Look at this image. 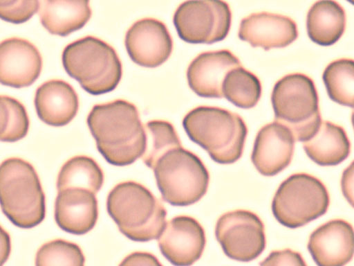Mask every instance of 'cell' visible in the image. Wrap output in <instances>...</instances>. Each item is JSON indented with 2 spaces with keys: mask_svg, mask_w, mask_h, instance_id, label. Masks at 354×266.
<instances>
[{
  "mask_svg": "<svg viewBox=\"0 0 354 266\" xmlns=\"http://www.w3.org/2000/svg\"><path fill=\"white\" fill-rule=\"evenodd\" d=\"M86 122L97 150L109 163L128 166L143 155L147 135L133 104L118 99L95 105Z\"/></svg>",
  "mask_w": 354,
  "mask_h": 266,
  "instance_id": "obj_1",
  "label": "cell"
},
{
  "mask_svg": "<svg viewBox=\"0 0 354 266\" xmlns=\"http://www.w3.org/2000/svg\"><path fill=\"white\" fill-rule=\"evenodd\" d=\"M183 126L190 140L215 162L229 164L241 158L248 129L239 114L217 107L199 106L185 116Z\"/></svg>",
  "mask_w": 354,
  "mask_h": 266,
  "instance_id": "obj_2",
  "label": "cell"
},
{
  "mask_svg": "<svg viewBox=\"0 0 354 266\" xmlns=\"http://www.w3.org/2000/svg\"><path fill=\"white\" fill-rule=\"evenodd\" d=\"M106 209L119 231L133 241L158 239L166 224L162 204L148 188L133 181L120 182L111 189Z\"/></svg>",
  "mask_w": 354,
  "mask_h": 266,
  "instance_id": "obj_3",
  "label": "cell"
},
{
  "mask_svg": "<svg viewBox=\"0 0 354 266\" xmlns=\"http://www.w3.org/2000/svg\"><path fill=\"white\" fill-rule=\"evenodd\" d=\"M0 206L19 228L30 229L44 220L45 195L36 170L28 161L12 157L0 164Z\"/></svg>",
  "mask_w": 354,
  "mask_h": 266,
  "instance_id": "obj_4",
  "label": "cell"
},
{
  "mask_svg": "<svg viewBox=\"0 0 354 266\" xmlns=\"http://www.w3.org/2000/svg\"><path fill=\"white\" fill-rule=\"evenodd\" d=\"M62 60L66 73L91 95L114 90L122 78V64L115 49L93 36L68 44Z\"/></svg>",
  "mask_w": 354,
  "mask_h": 266,
  "instance_id": "obj_5",
  "label": "cell"
},
{
  "mask_svg": "<svg viewBox=\"0 0 354 266\" xmlns=\"http://www.w3.org/2000/svg\"><path fill=\"white\" fill-rule=\"evenodd\" d=\"M271 102L274 121L287 127L297 141L305 142L317 132L322 117L313 80L303 73H291L274 85Z\"/></svg>",
  "mask_w": 354,
  "mask_h": 266,
  "instance_id": "obj_6",
  "label": "cell"
},
{
  "mask_svg": "<svg viewBox=\"0 0 354 266\" xmlns=\"http://www.w3.org/2000/svg\"><path fill=\"white\" fill-rule=\"evenodd\" d=\"M151 169L162 200L172 206L193 204L207 190L209 175L205 166L181 145L165 151Z\"/></svg>",
  "mask_w": 354,
  "mask_h": 266,
  "instance_id": "obj_7",
  "label": "cell"
},
{
  "mask_svg": "<svg viewBox=\"0 0 354 266\" xmlns=\"http://www.w3.org/2000/svg\"><path fill=\"white\" fill-rule=\"evenodd\" d=\"M329 202L328 190L319 179L296 173L279 186L272 202V211L280 224L295 229L325 214Z\"/></svg>",
  "mask_w": 354,
  "mask_h": 266,
  "instance_id": "obj_8",
  "label": "cell"
},
{
  "mask_svg": "<svg viewBox=\"0 0 354 266\" xmlns=\"http://www.w3.org/2000/svg\"><path fill=\"white\" fill-rule=\"evenodd\" d=\"M232 14L223 1H187L176 10L173 21L179 37L191 44L223 40L230 29Z\"/></svg>",
  "mask_w": 354,
  "mask_h": 266,
  "instance_id": "obj_9",
  "label": "cell"
},
{
  "mask_svg": "<svg viewBox=\"0 0 354 266\" xmlns=\"http://www.w3.org/2000/svg\"><path fill=\"white\" fill-rule=\"evenodd\" d=\"M215 236L225 254L231 259L249 262L256 259L266 245L264 226L259 216L246 210L222 215Z\"/></svg>",
  "mask_w": 354,
  "mask_h": 266,
  "instance_id": "obj_10",
  "label": "cell"
},
{
  "mask_svg": "<svg viewBox=\"0 0 354 266\" xmlns=\"http://www.w3.org/2000/svg\"><path fill=\"white\" fill-rule=\"evenodd\" d=\"M158 242L160 252L171 264L191 266L201 257L206 238L196 219L179 215L166 222Z\"/></svg>",
  "mask_w": 354,
  "mask_h": 266,
  "instance_id": "obj_11",
  "label": "cell"
},
{
  "mask_svg": "<svg viewBox=\"0 0 354 266\" xmlns=\"http://www.w3.org/2000/svg\"><path fill=\"white\" fill-rule=\"evenodd\" d=\"M124 44L131 60L147 68H155L164 63L173 48L166 26L153 18H144L133 23L126 33Z\"/></svg>",
  "mask_w": 354,
  "mask_h": 266,
  "instance_id": "obj_12",
  "label": "cell"
},
{
  "mask_svg": "<svg viewBox=\"0 0 354 266\" xmlns=\"http://www.w3.org/2000/svg\"><path fill=\"white\" fill-rule=\"evenodd\" d=\"M42 58L28 40L12 37L0 42V83L14 88L31 85L39 78Z\"/></svg>",
  "mask_w": 354,
  "mask_h": 266,
  "instance_id": "obj_13",
  "label": "cell"
},
{
  "mask_svg": "<svg viewBox=\"0 0 354 266\" xmlns=\"http://www.w3.org/2000/svg\"><path fill=\"white\" fill-rule=\"evenodd\" d=\"M292 132L275 121L263 126L258 132L251 160L264 176H274L290 163L295 149Z\"/></svg>",
  "mask_w": 354,
  "mask_h": 266,
  "instance_id": "obj_14",
  "label": "cell"
},
{
  "mask_svg": "<svg viewBox=\"0 0 354 266\" xmlns=\"http://www.w3.org/2000/svg\"><path fill=\"white\" fill-rule=\"evenodd\" d=\"M308 249L317 266H344L353 255L352 225L342 219L324 223L311 233Z\"/></svg>",
  "mask_w": 354,
  "mask_h": 266,
  "instance_id": "obj_15",
  "label": "cell"
},
{
  "mask_svg": "<svg viewBox=\"0 0 354 266\" xmlns=\"http://www.w3.org/2000/svg\"><path fill=\"white\" fill-rule=\"evenodd\" d=\"M241 66L239 58L228 50L204 52L189 64L187 82L190 89L201 97L221 98L226 75Z\"/></svg>",
  "mask_w": 354,
  "mask_h": 266,
  "instance_id": "obj_16",
  "label": "cell"
},
{
  "mask_svg": "<svg viewBox=\"0 0 354 266\" xmlns=\"http://www.w3.org/2000/svg\"><path fill=\"white\" fill-rule=\"evenodd\" d=\"M239 37L252 47L265 51L283 48L298 36L296 23L291 18L267 12L252 13L241 21Z\"/></svg>",
  "mask_w": 354,
  "mask_h": 266,
  "instance_id": "obj_17",
  "label": "cell"
},
{
  "mask_svg": "<svg viewBox=\"0 0 354 266\" xmlns=\"http://www.w3.org/2000/svg\"><path fill=\"white\" fill-rule=\"evenodd\" d=\"M97 218V200L93 192L80 188L58 192L55 220L63 231L75 235L85 234L95 227Z\"/></svg>",
  "mask_w": 354,
  "mask_h": 266,
  "instance_id": "obj_18",
  "label": "cell"
},
{
  "mask_svg": "<svg viewBox=\"0 0 354 266\" xmlns=\"http://www.w3.org/2000/svg\"><path fill=\"white\" fill-rule=\"evenodd\" d=\"M34 103L37 114L44 123L55 127L69 123L79 107L78 96L68 82L50 80L36 91Z\"/></svg>",
  "mask_w": 354,
  "mask_h": 266,
  "instance_id": "obj_19",
  "label": "cell"
},
{
  "mask_svg": "<svg viewBox=\"0 0 354 266\" xmlns=\"http://www.w3.org/2000/svg\"><path fill=\"white\" fill-rule=\"evenodd\" d=\"M43 26L51 34L66 36L82 28L92 14L88 1H39Z\"/></svg>",
  "mask_w": 354,
  "mask_h": 266,
  "instance_id": "obj_20",
  "label": "cell"
},
{
  "mask_svg": "<svg viewBox=\"0 0 354 266\" xmlns=\"http://www.w3.org/2000/svg\"><path fill=\"white\" fill-rule=\"evenodd\" d=\"M307 156L322 166H336L351 152V143L344 129L329 121H322L316 134L303 142Z\"/></svg>",
  "mask_w": 354,
  "mask_h": 266,
  "instance_id": "obj_21",
  "label": "cell"
},
{
  "mask_svg": "<svg viewBox=\"0 0 354 266\" xmlns=\"http://www.w3.org/2000/svg\"><path fill=\"white\" fill-rule=\"evenodd\" d=\"M346 24L344 9L335 1H318L307 14L308 35L321 46H330L337 42L345 30Z\"/></svg>",
  "mask_w": 354,
  "mask_h": 266,
  "instance_id": "obj_22",
  "label": "cell"
},
{
  "mask_svg": "<svg viewBox=\"0 0 354 266\" xmlns=\"http://www.w3.org/2000/svg\"><path fill=\"white\" fill-rule=\"evenodd\" d=\"M104 179L102 170L93 159L75 156L62 166L57 176V189L59 192L69 188H80L95 194L102 188Z\"/></svg>",
  "mask_w": 354,
  "mask_h": 266,
  "instance_id": "obj_23",
  "label": "cell"
},
{
  "mask_svg": "<svg viewBox=\"0 0 354 266\" xmlns=\"http://www.w3.org/2000/svg\"><path fill=\"white\" fill-rule=\"evenodd\" d=\"M222 91L223 97L235 106L249 109L260 99L261 84L254 74L241 66L226 75Z\"/></svg>",
  "mask_w": 354,
  "mask_h": 266,
  "instance_id": "obj_24",
  "label": "cell"
},
{
  "mask_svg": "<svg viewBox=\"0 0 354 266\" xmlns=\"http://www.w3.org/2000/svg\"><path fill=\"white\" fill-rule=\"evenodd\" d=\"M322 78L333 101L353 107L354 64L352 59L342 58L330 62L326 67Z\"/></svg>",
  "mask_w": 354,
  "mask_h": 266,
  "instance_id": "obj_25",
  "label": "cell"
},
{
  "mask_svg": "<svg viewBox=\"0 0 354 266\" xmlns=\"http://www.w3.org/2000/svg\"><path fill=\"white\" fill-rule=\"evenodd\" d=\"M28 128L24 106L14 98L0 96V141H19L26 136Z\"/></svg>",
  "mask_w": 354,
  "mask_h": 266,
  "instance_id": "obj_26",
  "label": "cell"
},
{
  "mask_svg": "<svg viewBox=\"0 0 354 266\" xmlns=\"http://www.w3.org/2000/svg\"><path fill=\"white\" fill-rule=\"evenodd\" d=\"M144 127L147 145L142 159L145 164L151 168L160 155L172 147L180 145L181 143L175 128L168 121H150Z\"/></svg>",
  "mask_w": 354,
  "mask_h": 266,
  "instance_id": "obj_27",
  "label": "cell"
},
{
  "mask_svg": "<svg viewBox=\"0 0 354 266\" xmlns=\"http://www.w3.org/2000/svg\"><path fill=\"white\" fill-rule=\"evenodd\" d=\"M85 257L75 243L53 240L44 244L37 251L35 266H84Z\"/></svg>",
  "mask_w": 354,
  "mask_h": 266,
  "instance_id": "obj_28",
  "label": "cell"
},
{
  "mask_svg": "<svg viewBox=\"0 0 354 266\" xmlns=\"http://www.w3.org/2000/svg\"><path fill=\"white\" fill-rule=\"evenodd\" d=\"M39 1H0V19L13 24H21L29 20L38 12Z\"/></svg>",
  "mask_w": 354,
  "mask_h": 266,
  "instance_id": "obj_29",
  "label": "cell"
},
{
  "mask_svg": "<svg viewBox=\"0 0 354 266\" xmlns=\"http://www.w3.org/2000/svg\"><path fill=\"white\" fill-rule=\"evenodd\" d=\"M259 266H307L300 253L290 249L273 251Z\"/></svg>",
  "mask_w": 354,
  "mask_h": 266,
  "instance_id": "obj_30",
  "label": "cell"
},
{
  "mask_svg": "<svg viewBox=\"0 0 354 266\" xmlns=\"http://www.w3.org/2000/svg\"><path fill=\"white\" fill-rule=\"evenodd\" d=\"M118 266H163L152 254L135 251L127 255Z\"/></svg>",
  "mask_w": 354,
  "mask_h": 266,
  "instance_id": "obj_31",
  "label": "cell"
},
{
  "mask_svg": "<svg viewBox=\"0 0 354 266\" xmlns=\"http://www.w3.org/2000/svg\"><path fill=\"white\" fill-rule=\"evenodd\" d=\"M11 251V241L8 233L0 225V266L7 261Z\"/></svg>",
  "mask_w": 354,
  "mask_h": 266,
  "instance_id": "obj_32",
  "label": "cell"
}]
</instances>
